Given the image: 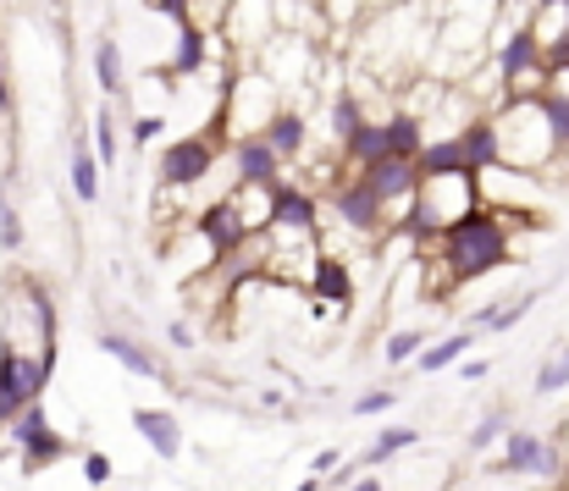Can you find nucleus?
I'll return each mask as SVG.
<instances>
[{
	"label": "nucleus",
	"mask_w": 569,
	"mask_h": 491,
	"mask_svg": "<svg viewBox=\"0 0 569 491\" xmlns=\"http://www.w3.org/2000/svg\"><path fill=\"white\" fill-rule=\"evenodd\" d=\"M22 243H28L22 216H17V204L6 199V188H0V249H6V254H22Z\"/></svg>",
	"instance_id": "nucleus-31"
},
{
	"label": "nucleus",
	"mask_w": 569,
	"mask_h": 491,
	"mask_svg": "<svg viewBox=\"0 0 569 491\" xmlns=\"http://www.w3.org/2000/svg\"><path fill=\"white\" fill-rule=\"evenodd\" d=\"M277 111H282V106H277V83H271L254 61H243V72H238L232 89L221 94V117H227V128L243 139V133H260Z\"/></svg>",
	"instance_id": "nucleus-4"
},
{
	"label": "nucleus",
	"mask_w": 569,
	"mask_h": 491,
	"mask_svg": "<svg viewBox=\"0 0 569 491\" xmlns=\"http://www.w3.org/2000/svg\"><path fill=\"white\" fill-rule=\"evenodd\" d=\"M392 403H398V392H392V387H377V392H360V398H355V414H360V420H366V414H387Z\"/></svg>",
	"instance_id": "nucleus-34"
},
{
	"label": "nucleus",
	"mask_w": 569,
	"mask_h": 491,
	"mask_svg": "<svg viewBox=\"0 0 569 491\" xmlns=\"http://www.w3.org/2000/svg\"><path fill=\"white\" fill-rule=\"evenodd\" d=\"M420 348H426V331L403 327V331H392V337H387L381 359H387V364H415V359H420Z\"/></svg>",
	"instance_id": "nucleus-30"
},
{
	"label": "nucleus",
	"mask_w": 569,
	"mask_h": 491,
	"mask_svg": "<svg viewBox=\"0 0 569 491\" xmlns=\"http://www.w3.org/2000/svg\"><path fill=\"white\" fill-rule=\"evenodd\" d=\"M498 122V144H503V161L520 166V171H537V177H553L559 171V139H553V122H548V106L542 94H515L492 111Z\"/></svg>",
	"instance_id": "nucleus-2"
},
{
	"label": "nucleus",
	"mask_w": 569,
	"mask_h": 491,
	"mask_svg": "<svg viewBox=\"0 0 569 491\" xmlns=\"http://www.w3.org/2000/svg\"><path fill=\"white\" fill-rule=\"evenodd\" d=\"M509 425H515V420H509V409L498 403V409H487V414L476 420V431L465 437V448H470V453H487L492 442H503V437H509Z\"/></svg>",
	"instance_id": "nucleus-26"
},
{
	"label": "nucleus",
	"mask_w": 569,
	"mask_h": 491,
	"mask_svg": "<svg viewBox=\"0 0 569 491\" xmlns=\"http://www.w3.org/2000/svg\"><path fill=\"white\" fill-rule=\"evenodd\" d=\"M426 6H431V11H442V0H426Z\"/></svg>",
	"instance_id": "nucleus-42"
},
{
	"label": "nucleus",
	"mask_w": 569,
	"mask_h": 491,
	"mask_svg": "<svg viewBox=\"0 0 569 491\" xmlns=\"http://www.w3.org/2000/svg\"><path fill=\"white\" fill-rule=\"evenodd\" d=\"M111 475H117V464H111V453H83V481L100 491L111 487Z\"/></svg>",
	"instance_id": "nucleus-33"
},
{
	"label": "nucleus",
	"mask_w": 569,
	"mask_h": 491,
	"mask_svg": "<svg viewBox=\"0 0 569 491\" xmlns=\"http://www.w3.org/2000/svg\"><path fill=\"white\" fill-rule=\"evenodd\" d=\"M316 6H321V0H316Z\"/></svg>",
	"instance_id": "nucleus-45"
},
{
	"label": "nucleus",
	"mask_w": 569,
	"mask_h": 491,
	"mask_svg": "<svg viewBox=\"0 0 569 491\" xmlns=\"http://www.w3.org/2000/svg\"><path fill=\"white\" fill-rule=\"evenodd\" d=\"M437 254L448 260L453 288L481 282V277L503 271L509 260H520V254H515V221H503L498 210L481 204V210H470L465 221H453V227L437 238Z\"/></svg>",
	"instance_id": "nucleus-1"
},
{
	"label": "nucleus",
	"mask_w": 569,
	"mask_h": 491,
	"mask_svg": "<svg viewBox=\"0 0 569 491\" xmlns=\"http://www.w3.org/2000/svg\"><path fill=\"white\" fill-rule=\"evenodd\" d=\"M377 11V0H321V22H327V50H349L360 22Z\"/></svg>",
	"instance_id": "nucleus-17"
},
{
	"label": "nucleus",
	"mask_w": 569,
	"mask_h": 491,
	"mask_svg": "<svg viewBox=\"0 0 569 491\" xmlns=\"http://www.w3.org/2000/svg\"><path fill=\"white\" fill-rule=\"evenodd\" d=\"M377 6H398V0H377Z\"/></svg>",
	"instance_id": "nucleus-43"
},
{
	"label": "nucleus",
	"mask_w": 569,
	"mask_h": 491,
	"mask_svg": "<svg viewBox=\"0 0 569 491\" xmlns=\"http://www.w3.org/2000/svg\"><path fill=\"white\" fill-rule=\"evenodd\" d=\"M459 150H465V166H470V171H487V166L503 161V144H498V122H492V111H481V117H470V122L459 128Z\"/></svg>",
	"instance_id": "nucleus-18"
},
{
	"label": "nucleus",
	"mask_w": 569,
	"mask_h": 491,
	"mask_svg": "<svg viewBox=\"0 0 569 491\" xmlns=\"http://www.w3.org/2000/svg\"><path fill=\"white\" fill-rule=\"evenodd\" d=\"M193 227L204 232V243L216 249V260H221V254H232V249L249 238V227H243V216L232 210V199H227V193H221V199H210V204H199Z\"/></svg>",
	"instance_id": "nucleus-11"
},
{
	"label": "nucleus",
	"mask_w": 569,
	"mask_h": 491,
	"mask_svg": "<svg viewBox=\"0 0 569 491\" xmlns=\"http://www.w3.org/2000/svg\"><path fill=\"white\" fill-rule=\"evenodd\" d=\"M67 177H72V199H78V204H100V156H94L89 144H72Z\"/></svg>",
	"instance_id": "nucleus-23"
},
{
	"label": "nucleus",
	"mask_w": 569,
	"mask_h": 491,
	"mask_svg": "<svg viewBox=\"0 0 569 491\" xmlns=\"http://www.w3.org/2000/svg\"><path fill=\"white\" fill-rule=\"evenodd\" d=\"M94 156H100V166H117V156H122V139H117V111H111V100H106V106H94Z\"/></svg>",
	"instance_id": "nucleus-28"
},
{
	"label": "nucleus",
	"mask_w": 569,
	"mask_h": 491,
	"mask_svg": "<svg viewBox=\"0 0 569 491\" xmlns=\"http://www.w3.org/2000/svg\"><path fill=\"white\" fill-rule=\"evenodd\" d=\"M0 464H6V448H0Z\"/></svg>",
	"instance_id": "nucleus-44"
},
{
	"label": "nucleus",
	"mask_w": 569,
	"mask_h": 491,
	"mask_svg": "<svg viewBox=\"0 0 569 491\" xmlns=\"http://www.w3.org/2000/svg\"><path fill=\"white\" fill-rule=\"evenodd\" d=\"M232 166H238V182H282V171H288V161L266 144V133L232 139Z\"/></svg>",
	"instance_id": "nucleus-13"
},
{
	"label": "nucleus",
	"mask_w": 569,
	"mask_h": 491,
	"mask_svg": "<svg viewBox=\"0 0 569 491\" xmlns=\"http://www.w3.org/2000/svg\"><path fill=\"white\" fill-rule=\"evenodd\" d=\"M420 171H470L465 150H459V133H442V139H426V150L415 156Z\"/></svg>",
	"instance_id": "nucleus-25"
},
{
	"label": "nucleus",
	"mask_w": 569,
	"mask_h": 491,
	"mask_svg": "<svg viewBox=\"0 0 569 491\" xmlns=\"http://www.w3.org/2000/svg\"><path fill=\"white\" fill-rule=\"evenodd\" d=\"M415 442H420V431H415V425H387V431H381L377 442H371V448L360 453V464H366V470H377V464H387V459L409 453Z\"/></svg>",
	"instance_id": "nucleus-24"
},
{
	"label": "nucleus",
	"mask_w": 569,
	"mask_h": 491,
	"mask_svg": "<svg viewBox=\"0 0 569 491\" xmlns=\"http://www.w3.org/2000/svg\"><path fill=\"white\" fill-rule=\"evenodd\" d=\"M61 459H67V437L44 431L39 442L22 448V475H39V470H50V464H61Z\"/></svg>",
	"instance_id": "nucleus-27"
},
{
	"label": "nucleus",
	"mask_w": 569,
	"mask_h": 491,
	"mask_svg": "<svg viewBox=\"0 0 569 491\" xmlns=\"http://www.w3.org/2000/svg\"><path fill=\"white\" fill-rule=\"evenodd\" d=\"M338 464H343V453H338V448H321V453H316V464H310V475H332Z\"/></svg>",
	"instance_id": "nucleus-36"
},
{
	"label": "nucleus",
	"mask_w": 569,
	"mask_h": 491,
	"mask_svg": "<svg viewBox=\"0 0 569 491\" xmlns=\"http://www.w3.org/2000/svg\"><path fill=\"white\" fill-rule=\"evenodd\" d=\"M492 67H498V78H503L509 100H515V94H542V89H553V83H559V78H553V67H548V50L537 44V33H531V22H526V17L503 28V39H498V50H492Z\"/></svg>",
	"instance_id": "nucleus-3"
},
{
	"label": "nucleus",
	"mask_w": 569,
	"mask_h": 491,
	"mask_svg": "<svg viewBox=\"0 0 569 491\" xmlns=\"http://www.w3.org/2000/svg\"><path fill=\"white\" fill-rule=\"evenodd\" d=\"M487 375H492L487 359H465V381H487Z\"/></svg>",
	"instance_id": "nucleus-38"
},
{
	"label": "nucleus",
	"mask_w": 569,
	"mask_h": 491,
	"mask_svg": "<svg viewBox=\"0 0 569 491\" xmlns=\"http://www.w3.org/2000/svg\"><path fill=\"white\" fill-rule=\"evenodd\" d=\"M260 133H266V144H271L282 161H299V156H305V144H310V122H305L299 111H277Z\"/></svg>",
	"instance_id": "nucleus-19"
},
{
	"label": "nucleus",
	"mask_w": 569,
	"mask_h": 491,
	"mask_svg": "<svg viewBox=\"0 0 569 491\" xmlns=\"http://www.w3.org/2000/svg\"><path fill=\"white\" fill-rule=\"evenodd\" d=\"M216 33H221L243 61H254V56L271 44V33H277V11H271V0H232Z\"/></svg>",
	"instance_id": "nucleus-8"
},
{
	"label": "nucleus",
	"mask_w": 569,
	"mask_h": 491,
	"mask_svg": "<svg viewBox=\"0 0 569 491\" xmlns=\"http://www.w3.org/2000/svg\"><path fill=\"white\" fill-rule=\"evenodd\" d=\"M293 491H327V481H321V475H305V481H299Z\"/></svg>",
	"instance_id": "nucleus-39"
},
{
	"label": "nucleus",
	"mask_w": 569,
	"mask_h": 491,
	"mask_svg": "<svg viewBox=\"0 0 569 491\" xmlns=\"http://www.w3.org/2000/svg\"><path fill=\"white\" fill-rule=\"evenodd\" d=\"M17 100H11V67H6V50H0V122H11Z\"/></svg>",
	"instance_id": "nucleus-35"
},
{
	"label": "nucleus",
	"mask_w": 569,
	"mask_h": 491,
	"mask_svg": "<svg viewBox=\"0 0 569 491\" xmlns=\"http://www.w3.org/2000/svg\"><path fill=\"white\" fill-rule=\"evenodd\" d=\"M349 491H381V481H377V475H360V481H355Z\"/></svg>",
	"instance_id": "nucleus-40"
},
{
	"label": "nucleus",
	"mask_w": 569,
	"mask_h": 491,
	"mask_svg": "<svg viewBox=\"0 0 569 491\" xmlns=\"http://www.w3.org/2000/svg\"><path fill=\"white\" fill-rule=\"evenodd\" d=\"M133 431L144 437V448H150L161 464H178V459H183V425H178L172 409H150V403H139V409H133Z\"/></svg>",
	"instance_id": "nucleus-10"
},
{
	"label": "nucleus",
	"mask_w": 569,
	"mask_h": 491,
	"mask_svg": "<svg viewBox=\"0 0 569 491\" xmlns=\"http://www.w3.org/2000/svg\"><path fill=\"white\" fill-rule=\"evenodd\" d=\"M360 177L371 182V193H377L381 204H403V199H415L420 166H415V161H403V156H387V161L360 166Z\"/></svg>",
	"instance_id": "nucleus-12"
},
{
	"label": "nucleus",
	"mask_w": 569,
	"mask_h": 491,
	"mask_svg": "<svg viewBox=\"0 0 569 491\" xmlns=\"http://www.w3.org/2000/svg\"><path fill=\"white\" fill-rule=\"evenodd\" d=\"M106 359H117L128 375H144V381H167V364L144 348V342H133V337H122V331H106L100 342H94Z\"/></svg>",
	"instance_id": "nucleus-16"
},
{
	"label": "nucleus",
	"mask_w": 569,
	"mask_h": 491,
	"mask_svg": "<svg viewBox=\"0 0 569 491\" xmlns=\"http://www.w3.org/2000/svg\"><path fill=\"white\" fill-rule=\"evenodd\" d=\"M548 459H553V437L509 425L503 453H498V464H492L487 475H498V481H537V487H548Z\"/></svg>",
	"instance_id": "nucleus-7"
},
{
	"label": "nucleus",
	"mask_w": 569,
	"mask_h": 491,
	"mask_svg": "<svg viewBox=\"0 0 569 491\" xmlns=\"http://www.w3.org/2000/svg\"><path fill=\"white\" fill-rule=\"evenodd\" d=\"M531 387H537V398H553V392H565V387H569V342L559 348V353H548V359L537 364V381H531Z\"/></svg>",
	"instance_id": "nucleus-29"
},
{
	"label": "nucleus",
	"mask_w": 569,
	"mask_h": 491,
	"mask_svg": "<svg viewBox=\"0 0 569 491\" xmlns=\"http://www.w3.org/2000/svg\"><path fill=\"white\" fill-rule=\"evenodd\" d=\"M210 44H216V28H204V22H178V44H172L167 78H199L204 61H210Z\"/></svg>",
	"instance_id": "nucleus-15"
},
{
	"label": "nucleus",
	"mask_w": 569,
	"mask_h": 491,
	"mask_svg": "<svg viewBox=\"0 0 569 491\" xmlns=\"http://www.w3.org/2000/svg\"><path fill=\"white\" fill-rule=\"evenodd\" d=\"M161 128H167V117H161V111H133V122H128V144H133V150H144L150 139H161Z\"/></svg>",
	"instance_id": "nucleus-32"
},
{
	"label": "nucleus",
	"mask_w": 569,
	"mask_h": 491,
	"mask_svg": "<svg viewBox=\"0 0 569 491\" xmlns=\"http://www.w3.org/2000/svg\"><path fill=\"white\" fill-rule=\"evenodd\" d=\"M476 182H481V204H487V210H498L503 221H526V216L537 210L542 188H548V177L520 171V166H509V161L476 171Z\"/></svg>",
	"instance_id": "nucleus-5"
},
{
	"label": "nucleus",
	"mask_w": 569,
	"mask_h": 491,
	"mask_svg": "<svg viewBox=\"0 0 569 491\" xmlns=\"http://www.w3.org/2000/svg\"><path fill=\"white\" fill-rule=\"evenodd\" d=\"M476 342H481L476 331H453V337H442V342H431V348H420V359H415V364H420L426 375H437V370H448V364H465Z\"/></svg>",
	"instance_id": "nucleus-22"
},
{
	"label": "nucleus",
	"mask_w": 569,
	"mask_h": 491,
	"mask_svg": "<svg viewBox=\"0 0 569 491\" xmlns=\"http://www.w3.org/2000/svg\"><path fill=\"white\" fill-rule=\"evenodd\" d=\"M305 293H310V299H327L332 310H349V304H355V271L343 265V254H327V249H321V260H316Z\"/></svg>",
	"instance_id": "nucleus-14"
},
{
	"label": "nucleus",
	"mask_w": 569,
	"mask_h": 491,
	"mask_svg": "<svg viewBox=\"0 0 569 491\" xmlns=\"http://www.w3.org/2000/svg\"><path fill=\"white\" fill-rule=\"evenodd\" d=\"M94 83H100L106 100H117V94L128 89V67H122V44H117V33H100V39H94Z\"/></svg>",
	"instance_id": "nucleus-21"
},
{
	"label": "nucleus",
	"mask_w": 569,
	"mask_h": 491,
	"mask_svg": "<svg viewBox=\"0 0 569 491\" xmlns=\"http://www.w3.org/2000/svg\"><path fill=\"white\" fill-rule=\"evenodd\" d=\"M271 188L277 182H232V210L243 216V227L249 232H271Z\"/></svg>",
	"instance_id": "nucleus-20"
},
{
	"label": "nucleus",
	"mask_w": 569,
	"mask_h": 491,
	"mask_svg": "<svg viewBox=\"0 0 569 491\" xmlns=\"http://www.w3.org/2000/svg\"><path fill=\"white\" fill-rule=\"evenodd\" d=\"M216 161H221V139L204 128V133H189V139H178V144H167L161 150V188H172V193H189V188H199L210 171H216Z\"/></svg>",
	"instance_id": "nucleus-6"
},
{
	"label": "nucleus",
	"mask_w": 569,
	"mask_h": 491,
	"mask_svg": "<svg viewBox=\"0 0 569 491\" xmlns=\"http://www.w3.org/2000/svg\"><path fill=\"white\" fill-rule=\"evenodd\" d=\"M531 6H559V0H531Z\"/></svg>",
	"instance_id": "nucleus-41"
},
{
	"label": "nucleus",
	"mask_w": 569,
	"mask_h": 491,
	"mask_svg": "<svg viewBox=\"0 0 569 491\" xmlns=\"http://www.w3.org/2000/svg\"><path fill=\"white\" fill-rule=\"evenodd\" d=\"M167 342H172V348H193V331L183 327V321H172V327H167Z\"/></svg>",
	"instance_id": "nucleus-37"
},
{
	"label": "nucleus",
	"mask_w": 569,
	"mask_h": 491,
	"mask_svg": "<svg viewBox=\"0 0 569 491\" xmlns=\"http://www.w3.org/2000/svg\"><path fill=\"white\" fill-rule=\"evenodd\" d=\"M321 221H327V204L305 188V182H277L271 188V227H282V232H321Z\"/></svg>",
	"instance_id": "nucleus-9"
}]
</instances>
